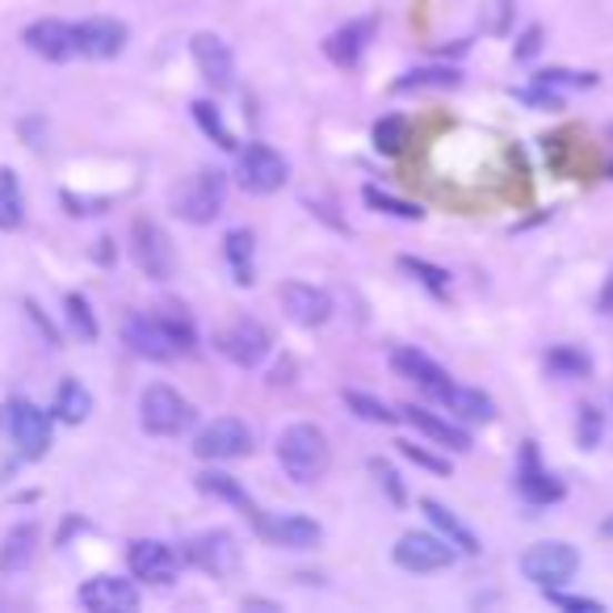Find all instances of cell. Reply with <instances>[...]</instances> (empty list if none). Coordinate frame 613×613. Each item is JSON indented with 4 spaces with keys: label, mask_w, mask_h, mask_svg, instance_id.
Listing matches in <instances>:
<instances>
[{
    "label": "cell",
    "mask_w": 613,
    "mask_h": 613,
    "mask_svg": "<svg viewBox=\"0 0 613 613\" xmlns=\"http://www.w3.org/2000/svg\"><path fill=\"white\" fill-rule=\"evenodd\" d=\"M400 269L403 273H412L424 290H433V294H450V273L441 265H429L421 257H400Z\"/></svg>",
    "instance_id": "obj_35"
},
{
    "label": "cell",
    "mask_w": 613,
    "mask_h": 613,
    "mask_svg": "<svg viewBox=\"0 0 613 613\" xmlns=\"http://www.w3.org/2000/svg\"><path fill=\"white\" fill-rule=\"evenodd\" d=\"M341 400H345L349 412H358V416H362V421H370V424H395V421H400V412H391L383 400L362 395V391H345Z\"/></svg>",
    "instance_id": "obj_34"
},
{
    "label": "cell",
    "mask_w": 613,
    "mask_h": 613,
    "mask_svg": "<svg viewBox=\"0 0 613 613\" xmlns=\"http://www.w3.org/2000/svg\"><path fill=\"white\" fill-rule=\"evenodd\" d=\"M122 341L131 349L134 358H148V362H173L181 353H190L198 332H193V320L177 306H164L155 315H127L122 320Z\"/></svg>",
    "instance_id": "obj_1"
},
{
    "label": "cell",
    "mask_w": 613,
    "mask_h": 613,
    "mask_svg": "<svg viewBox=\"0 0 613 613\" xmlns=\"http://www.w3.org/2000/svg\"><path fill=\"white\" fill-rule=\"evenodd\" d=\"M421 509H424V517L438 525V534L445 537L454 551H462V555H480V537L471 534V530H466V525H462L441 500H421Z\"/></svg>",
    "instance_id": "obj_26"
},
{
    "label": "cell",
    "mask_w": 613,
    "mask_h": 613,
    "mask_svg": "<svg viewBox=\"0 0 613 613\" xmlns=\"http://www.w3.org/2000/svg\"><path fill=\"white\" fill-rule=\"evenodd\" d=\"M403 143H408V118L391 114L374 127V148H379L383 155H400Z\"/></svg>",
    "instance_id": "obj_37"
},
{
    "label": "cell",
    "mask_w": 613,
    "mask_h": 613,
    "mask_svg": "<svg viewBox=\"0 0 613 613\" xmlns=\"http://www.w3.org/2000/svg\"><path fill=\"white\" fill-rule=\"evenodd\" d=\"M193 483H198V492H207V496H214V500H228V504H235V509H240L249 521L261 517L257 500H252L249 492H244V483L235 480V475H228V471H198Z\"/></svg>",
    "instance_id": "obj_24"
},
{
    "label": "cell",
    "mask_w": 613,
    "mask_h": 613,
    "mask_svg": "<svg viewBox=\"0 0 613 613\" xmlns=\"http://www.w3.org/2000/svg\"><path fill=\"white\" fill-rule=\"evenodd\" d=\"M400 421H408L416 433H424V438H433L438 445H450V450H459V454H466L471 450V433L466 429H459L454 421H441L438 412H424V408H416V403H403L400 408Z\"/></svg>",
    "instance_id": "obj_22"
},
{
    "label": "cell",
    "mask_w": 613,
    "mask_h": 613,
    "mask_svg": "<svg viewBox=\"0 0 613 613\" xmlns=\"http://www.w3.org/2000/svg\"><path fill=\"white\" fill-rule=\"evenodd\" d=\"M190 51H193L198 72H202V80H207L211 89L223 93V89L235 84V59H231V47L219 39V34H193Z\"/></svg>",
    "instance_id": "obj_18"
},
{
    "label": "cell",
    "mask_w": 613,
    "mask_h": 613,
    "mask_svg": "<svg viewBox=\"0 0 613 613\" xmlns=\"http://www.w3.org/2000/svg\"><path fill=\"white\" fill-rule=\"evenodd\" d=\"M546 370H551L555 379H584V374L593 370V358L575 345H555L546 353Z\"/></svg>",
    "instance_id": "obj_32"
},
{
    "label": "cell",
    "mask_w": 613,
    "mask_h": 613,
    "mask_svg": "<svg viewBox=\"0 0 613 613\" xmlns=\"http://www.w3.org/2000/svg\"><path fill=\"white\" fill-rule=\"evenodd\" d=\"M513 13H517V0H488V4H483V30L496 34V39H504L509 26H513Z\"/></svg>",
    "instance_id": "obj_41"
},
{
    "label": "cell",
    "mask_w": 613,
    "mask_h": 613,
    "mask_svg": "<svg viewBox=\"0 0 613 613\" xmlns=\"http://www.w3.org/2000/svg\"><path fill=\"white\" fill-rule=\"evenodd\" d=\"M26 223V198L13 169H0V231H18Z\"/></svg>",
    "instance_id": "obj_31"
},
{
    "label": "cell",
    "mask_w": 613,
    "mask_h": 613,
    "mask_svg": "<svg viewBox=\"0 0 613 613\" xmlns=\"http://www.w3.org/2000/svg\"><path fill=\"white\" fill-rule=\"evenodd\" d=\"M610 177H613V164H610Z\"/></svg>",
    "instance_id": "obj_48"
},
{
    "label": "cell",
    "mask_w": 613,
    "mask_h": 613,
    "mask_svg": "<svg viewBox=\"0 0 613 613\" xmlns=\"http://www.w3.org/2000/svg\"><path fill=\"white\" fill-rule=\"evenodd\" d=\"M4 433H9V441L18 445L21 459H30V462H39L42 454L51 450V416L26 400L4 403Z\"/></svg>",
    "instance_id": "obj_5"
},
{
    "label": "cell",
    "mask_w": 613,
    "mask_h": 613,
    "mask_svg": "<svg viewBox=\"0 0 613 613\" xmlns=\"http://www.w3.org/2000/svg\"><path fill=\"white\" fill-rule=\"evenodd\" d=\"M127 567L143 584H173L177 567H181V555H177L173 546L155 542V537H139V542H131V551H127Z\"/></svg>",
    "instance_id": "obj_12"
},
{
    "label": "cell",
    "mask_w": 613,
    "mask_h": 613,
    "mask_svg": "<svg viewBox=\"0 0 613 613\" xmlns=\"http://www.w3.org/2000/svg\"><path fill=\"white\" fill-rule=\"evenodd\" d=\"M223 257H228L231 282L235 287H252L257 282V261H252V231L249 228H231L223 235Z\"/></svg>",
    "instance_id": "obj_27"
},
{
    "label": "cell",
    "mask_w": 613,
    "mask_h": 613,
    "mask_svg": "<svg viewBox=\"0 0 613 613\" xmlns=\"http://www.w3.org/2000/svg\"><path fill=\"white\" fill-rule=\"evenodd\" d=\"M395 563L403 572H441L454 563V546L438 534H403L395 542Z\"/></svg>",
    "instance_id": "obj_16"
},
{
    "label": "cell",
    "mask_w": 613,
    "mask_h": 613,
    "mask_svg": "<svg viewBox=\"0 0 613 613\" xmlns=\"http://www.w3.org/2000/svg\"><path fill=\"white\" fill-rule=\"evenodd\" d=\"M517 496L525 500V504H555V500H563V483L542 466V459H537V445L534 441H525L521 445V462H517Z\"/></svg>",
    "instance_id": "obj_17"
},
{
    "label": "cell",
    "mask_w": 613,
    "mask_h": 613,
    "mask_svg": "<svg viewBox=\"0 0 613 613\" xmlns=\"http://www.w3.org/2000/svg\"><path fill=\"white\" fill-rule=\"evenodd\" d=\"M601 537H610V542H613V513H610L605 521H601Z\"/></svg>",
    "instance_id": "obj_47"
},
{
    "label": "cell",
    "mask_w": 613,
    "mask_h": 613,
    "mask_svg": "<svg viewBox=\"0 0 613 613\" xmlns=\"http://www.w3.org/2000/svg\"><path fill=\"white\" fill-rule=\"evenodd\" d=\"M601 311L613 315V273H610V282H605V290H601Z\"/></svg>",
    "instance_id": "obj_46"
},
{
    "label": "cell",
    "mask_w": 613,
    "mask_h": 613,
    "mask_svg": "<svg viewBox=\"0 0 613 613\" xmlns=\"http://www.w3.org/2000/svg\"><path fill=\"white\" fill-rule=\"evenodd\" d=\"M542 39H546V34H542V26H525V34H521L517 47H513V59H521V63H525V59H534L537 51H542Z\"/></svg>",
    "instance_id": "obj_45"
},
{
    "label": "cell",
    "mask_w": 613,
    "mask_h": 613,
    "mask_svg": "<svg viewBox=\"0 0 613 613\" xmlns=\"http://www.w3.org/2000/svg\"><path fill=\"white\" fill-rule=\"evenodd\" d=\"M169 202H173L177 219H185L193 228L214 223L219 211H223V202H228V177L219 173V169H198V173H190L177 185Z\"/></svg>",
    "instance_id": "obj_3"
},
{
    "label": "cell",
    "mask_w": 613,
    "mask_h": 613,
    "mask_svg": "<svg viewBox=\"0 0 613 613\" xmlns=\"http://www.w3.org/2000/svg\"><path fill=\"white\" fill-rule=\"evenodd\" d=\"M257 534L265 537L269 546H287V551H311L320 537H324V525L311 517H299V513H278V517H261L252 521Z\"/></svg>",
    "instance_id": "obj_13"
},
{
    "label": "cell",
    "mask_w": 613,
    "mask_h": 613,
    "mask_svg": "<svg viewBox=\"0 0 613 613\" xmlns=\"http://www.w3.org/2000/svg\"><path fill=\"white\" fill-rule=\"evenodd\" d=\"M131 257L134 265L143 269L152 282H169L177 269V257H173V240L164 235L160 223L152 219H134L131 223Z\"/></svg>",
    "instance_id": "obj_8"
},
{
    "label": "cell",
    "mask_w": 613,
    "mask_h": 613,
    "mask_svg": "<svg viewBox=\"0 0 613 613\" xmlns=\"http://www.w3.org/2000/svg\"><path fill=\"white\" fill-rule=\"evenodd\" d=\"M534 84L563 93V89H593L596 77H593V72H567V68H546V72H537V77H534Z\"/></svg>",
    "instance_id": "obj_39"
},
{
    "label": "cell",
    "mask_w": 613,
    "mask_h": 613,
    "mask_svg": "<svg viewBox=\"0 0 613 613\" xmlns=\"http://www.w3.org/2000/svg\"><path fill=\"white\" fill-rule=\"evenodd\" d=\"M181 559L207 575H231L240 567V542L228 530H207V534H193L181 546Z\"/></svg>",
    "instance_id": "obj_11"
},
{
    "label": "cell",
    "mask_w": 613,
    "mask_h": 613,
    "mask_svg": "<svg viewBox=\"0 0 613 613\" xmlns=\"http://www.w3.org/2000/svg\"><path fill=\"white\" fill-rule=\"evenodd\" d=\"M77 30V56L84 59H114L122 56V47H127V26L118 18H89L72 26Z\"/></svg>",
    "instance_id": "obj_19"
},
{
    "label": "cell",
    "mask_w": 613,
    "mask_h": 613,
    "mask_svg": "<svg viewBox=\"0 0 613 613\" xmlns=\"http://www.w3.org/2000/svg\"><path fill=\"white\" fill-rule=\"evenodd\" d=\"M362 198H365L370 211L395 214V219H424V211L416 207V202H403V198H395V193H383L379 185H365Z\"/></svg>",
    "instance_id": "obj_33"
},
{
    "label": "cell",
    "mask_w": 613,
    "mask_h": 613,
    "mask_svg": "<svg viewBox=\"0 0 613 613\" xmlns=\"http://www.w3.org/2000/svg\"><path fill=\"white\" fill-rule=\"evenodd\" d=\"M287 177H290L287 155L273 152L269 143H249V148L240 152V160H235V181H240V190L261 193V198L282 190Z\"/></svg>",
    "instance_id": "obj_6"
},
{
    "label": "cell",
    "mask_w": 613,
    "mask_h": 613,
    "mask_svg": "<svg viewBox=\"0 0 613 613\" xmlns=\"http://www.w3.org/2000/svg\"><path fill=\"white\" fill-rule=\"evenodd\" d=\"M370 471L379 475V483L386 488V496H391V504H403V483H400V475H395V466L391 462H383V459H370Z\"/></svg>",
    "instance_id": "obj_44"
},
{
    "label": "cell",
    "mask_w": 613,
    "mask_h": 613,
    "mask_svg": "<svg viewBox=\"0 0 613 613\" xmlns=\"http://www.w3.org/2000/svg\"><path fill=\"white\" fill-rule=\"evenodd\" d=\"M374 30H379V18H358L341 26V30H332L324 39V56L336 63V68H358L365 56V47L374 42Z\"/></svg>",
    "instance_id": "obj_20"
},
{
    "label": "cell",
    "mask_w": 613,
    "mask_h": 613,
    "mask_svg": "<svg viewBox=\"0 0 613 613\" xmlns=\"http://www.w3.org/2000/svg\"><path fill=\"white\" fill-rule=\"evenodd\" d=\"M193 421H198L193 403L169 383H152L139 395V424L152 438H181L185 429H193Z\"/></svg>",
    "instance_id": "obj_4"
},
{
    "label": "cell",
    "mask_w": 613,
    "mask_h": 613,
    "mask_svg": "<svg viewBox=\"0 0 613 613\" xmlns=\"http://www.w3.org/2000/svg\"><path fill=\"white\" fill-rule=\"evenodd\" d=\"M214 349H219L231 365L257 370V365L269 358L273 336H269V328L261 324V320H235V324H228L223 332H214Z\"/></svg>",
    "instance_id": "obj_7"
},
{
    "label": "cell",
    "mask_w": 613,
    "mask_h": 613,
    "mask_svg": "<svg viewBox=\"0 0 613 613\" xmlns=\"http://www.w3.org/2000/svg\"><path fill=\"white\" fill-rule=\"evenodd\" d=\"M63 306H68V324H72V332H77L80 341H97V320L93 311H89V303H84V294H68Z\"/></svg>",
    "instance_id": "obj_40"
},
{
    "label": "cell",
    "mask_w": 613,
    "mask_h": 613,
    "mask_svg": "<svg viewBox=\"0 0 613 613\" xmlns=\"http://www.w3.org/2000/svg\"><path fill=\"white\" fill-rule=\"evenodd\" d=\"M391 370H395L400 379H408V383L424 386L429 395H438L441 386L450 383V374H445L429 353H421V349H395V353H391Z\"/></svg>",
    "instance_id": "obj_23"
},
{
    "label": "cell",
    "mask_w": 613,
    "mask_h": 613,
    "mask_svg": "<svg viewBox=\"0 0 613 613\" xmlns=\"http://www.w3.org/2000/svg\"><path fill=\"white\" fill-rule=\"evenodd\" d=\"M546 593V601L551 605H559V610H567V613H601L605 605L601 601H593V596H572V593H559V584L555 589H542Z\"/></svg>",
    "instance_id": "obj_43"
},
{
    "label": "cell",
    "mask_w": 613,
    "mask_h": 613,
    "mask_svg": "<svg viewBox=\"0 0 613 613\" xmlns=\"http://www.w3.org/2000/svg\"><path fill=\"white\" fill-rule=\"evenodd\" d=\"M438 403H445L454 416H462V421H492L496 416V403L488 400L483 391H471V386H459V383H445L433 395Z\"/></svg>",
    "instance_id": "obj_25"
},
{
    "label": "cell",
    "mask_w": 613,
    "mask_h": 613,
    "mask_svg": "<svg viewBox=\"0 0 613 613\" xmlns=\"http://www.w3.org/2000/svg\"><path fill=\"white\" fill-rule=\"evenodd\" d=\"M89 412H93V395H89V386L77 383V379H63L56 395V416L63 424H84L89 421Z\"/></svg>",
    "instance_id": "obj_30"
},
{
    "label": "cell",
    "mask_w": 613,
    "mask_h": 613,
    "mask_svg": "<svg viewBox=\"0 0 613 613\" xmlns=\"http://www.w3.org/2000/svg\"><path fill=\"white\" fill-rule=\"evenodd\" d=\"M278 303L294 324L320 328L332 320V294L320 287H306V282H282L278 287Z\"/></svg>",
    "instance_id": "obj_15"
},
{
    "label": "cell",
    "mask_w": 613,
    "mask_h": 613,
    "mask_svg": "<svg viewBox=\"0 0 613 613\" xmlns=\"http://www.w3.org/2000/svg\"><path fill=\"white\" fill-rule=\"evenodd\" d=\"M190 110H193V122H198L202 131L211 134L214 143L223 148V152H235V139H231V131L223 127V118H219V110H214L211 101H193Z\"/></svg>",
    "instance_id": "obj_36"
},
{
    "label": "cell",
    "mask_w": 613,
    "mask_h": 613,
    "mask_svg": "<svg viewBox=\"0 0 613 613\" xmlns=\"http://www.w3.org/2000/svg\"><path fill=\"white\" fill-rule=\"evenodd\" d=\"M601 433H605L601 408H596V403H584L580 416H575V441H580V450H596V445H601Z\"/></svg>",
    "instance_id": "obj_38"
},
{
    "label": "cell",
    "mask_w": 613,
    "mask_h": 613,
    "mask_svg": "<svg viewBox=\"0 0 613 613\" xmlns=\"http://www.w3.org/2000/svg\"><path fill=\"white\" fill-rule=\"evenodd\" d=\"M193 454L207 462L244 459V454H252V429L240 416H219L193 438Z\"/></svg>",
    "instance_id": "obj_10"
},
{
    "label": "cell",
    "mask_w": 613,
    "mask_h": 613,
    "mask_svg": "<svg viewBox=\"0 0 613 613\" xmlns=\"http://www.w3.org/2000/svg\"><path fill=\"white\" fill-rule=\"evenodd\" d=\"M575 567H580V555L572 542H537L521 555V575L537 589H555L563 580H572Z\"/></svg>",
    "instance_id": "obj_9"
},
{
    "label": "cell",
    "mask_w": 613,
    "mask_h": 613,
    "mask_svg": "<svg viewBox=\"0 0 613 613\" xmlns=\"http://www.w3.org/2000/svg\"><path fill=\"white\" fill-rule=\"evenodd\" d=\"M26 47H30L34 56L47 59V63H63V59L77 56V30L59 18L34 21V26L26 30Z\"/></svg>",
    "instance_id": "obj_21"
},
{
    "label": "cell",
    "mask_w": 613,
    "mask_h": 613,
    "mask_svg": "<svg viewBox=\"0 0 613 613\" xmlns=\"http://www.w3.org/2000/svg\"><path fill=\"white\" fill-rule=\"evenodd\" d=\"M80 605L93 613H134L139 610V589L122 575H93L80 584Z\"/></svg>",
    "instance_id": "obj_14"
},
{
    "label": "cell",
    "mask_w": 613,
    "mask_h": 613,
    "mask_svg": "<svg viewBox=\"0 0 613 613\" xmlns=\"http://www.w3.org/2000/svg\"><path fill=\"white\" fill-rule=\"evenodd\" d=\"M34 542H39L34 525H13L4 537V551H0V572H26L34 563Z\"/></svg>",
    "instance_id": "obj_29"
},
{
    "label": "cell",
    "mask_w": 613,
    "mask_h": 613,
    "mask_svg": "<svg viewBox=\"0 0 613 613\" xmlns=\"http://www.w3.org/2000/svg\"><path fill=\"white\" fill-rule=\"evenodd\" d=\"M278 462L294 483H320L328 475V462H332V450H328V438L315 429V424H290L278 433Z\"/></svg>",
    "instance_id": "obj_2"
},
{
    "label": "cell",
    "mask_w": 613,
    "mask_h": 613,
    "mask_svg": "<svg viewBox=\"0 0 613 613\" xmlns=\"http://www.w3.org/2000/svg\"><path fill=\"white\" fill-rule=\"evenodd\" d=\"M462 84V72L459 68H450V63H429V68H412V72H403L395 84H391V93H421V89H459Z\"/></svg>",
    "instance_id": "obj_28"
},
{
    "label": "cell",
    "mask_w": 613,
    "mask_h": 613,
    "mask_svg": "<svg viewBox=\"0 0 613 613\" xmlns=\"http://www.w3.org/2000/svg\"><path fill=\"white\" fill-rule=\"evenodd\" d=\"M400 445V454L408 462H416V466H424V471H433V475H450V462L438 459V454H429V450H421L416 441H395Z\"/></svg>",
    "instance_id": "obj_42"
}]
</instances>
